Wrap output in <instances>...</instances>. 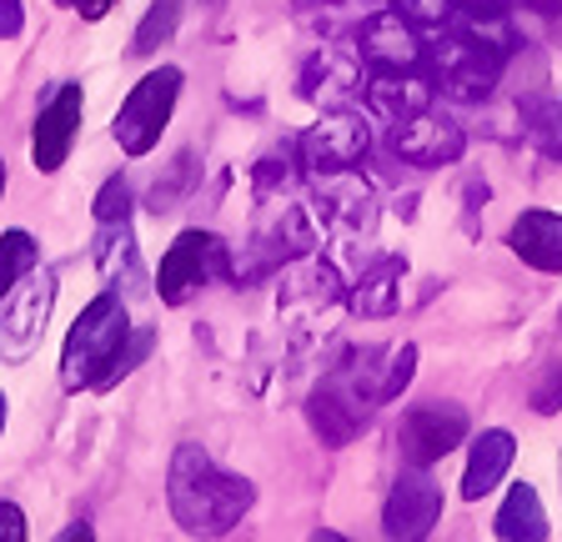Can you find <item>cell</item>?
I'll list each match as a JSON object with an SVG mask.
<instances>
[{"label":"cell","instance_id":"obj_29","mask_svg":"<svg viewBox=\"0 0 562 542\" xmlns=\"http://www.w3.org/2000/svg\"><path fill=\"white\" fill-rule=\"evenodd\" d=\"M105 216H131V187H126V177H111L101 187V196H95V222H105Z\"/></svg>","mask_w":562,"mask_h":542},{"label":"cell","instance_id":"obj_20","mask_svg":"<svg viewBox=\"0 0 562 542\" xmlns=\"http://www.w3.org/2000/svg\"><path fill=\"white\" fill-rule=\"evenodd\" d=\"M507 247L538 271H562V216L558 212H522L507 232Z\"/></svg>","mask_w":562,"mask_h":542},{"label":"cell","instance_id":"obj_26","mask_svg":"<svg viewBox=\"0 0 562 542\" xmlns=\"http://www.w3.org/2000/svg\"><path fill=\"white\" fill-rule=\"evenodd\" d=\"M412 372H417V347L402 342V347H386V377H382V402H397L407 392Z\"/></svg>","mask_w":562,"mask_h":542},{"label":"cell","instance_id":"obj_23","mask_svg":"<svg viewBox=\"0 0 562 542\" xmlns=\"http://www.w3.org/2000/svg\"><path fill=\"white\" fill-rule=\"evenodd\" d=\"M181 15H187V0H151V11L140 15L136 36H131V56H156L166 41H176Z\"/></svg>","mask_w":562,"mask_h":542},{"label":"cell","instance_id":"obj_1","mask_svg":"<svg viewBox=\"0 0 562 542\" xmlns=\"http://www.w3.org/2000/svg\"><path fill=\"white\" fill-rule=\"evenodd\" d=\"M166 497H171L176 528L187 538H226L251 512L257 487L246 483L241 472H226L201 442H181L171 458Z\"/></svg>","mask_w":562,"mask_h":542},{"label":"cell","instance_id":"obj_2","mask_svg":"<svg viewBox=\"0 0 562 542\" xmlns=\"http://www.w3.org/2000/svg\"><path fill=\"white\" fill-rule=\"evenodd\" d=\"M131 342V312L121 292H101L91 307L76 317V327L66 331L60 347V387L66 392H86L101 387L105 372L116 366L121 347Z\"/></svg>","mask_w":562,"mask_h":542},{"label":"cell","instance_id":"obj_28","mask_svg":"<svg viewBox=\"0 0 562 542\" xmlns=\"http://www.w3.org/2000/svg\"><path fill=\"white\" fill-rule=\"evenodd\" d=\"M146 352H151V331H131V342L121 347L116 366H111V372H105V382H101V387H95V392H111V387H116V382L126 377V372H131V366H136L140 357H146Z\"/></svg>","mask_w":562,"mask_h":542},{"label":"cell","instance_id":"obj_27","mask_svg":"<svg viewBox=\"0 0 562 542\" xmlns=\"http://www.w3.org/2000/svg\"><path fill=\"white\" fill-rule=\"evenodd\" d=\"M392 11H402L422 31H442V25H452L457 0H392Z\"/></svg>","mask_w":562,"mask_h":542},{"label":"cell","instance_id":"obj_24","mask_svg":"<svg viewBox=\"0 0 562 542\" xmlns=\"http://www.w3.org/2000/svg\"><path fill=\"white\" fill-rule=\"evenodd\" d=\"M522 131L552 161H562V101H522Z\"/></svg>","mask_w":562,"mask_h":542},{"label":"cell","instance_id":"obj_35","mask_svg":"<svg viewBox=\"0 0 562 542\" xmlns=\"http://www.w3.org/2000/svg\"><path fill=\"white\" fill-rule=\"evenodd\" d=\"M0 191H5V161H0Z\"/></svg>","mask_w":562,"mask_h":542},{"label":"cell","instance_id":"obj_12","mask_svg":"<svg viewBox=\"0 0 562 542\" xmlns=\"http://www.w3.org/2000/svg\"><path fill=\"white\" fill-rule=\"evenodd\" d=\"M81 111H86V95L76 81H60L56 91L46 95V106L35 116V131H31V161L35 171H60L70 156V142H76V131H81Z\"/></svg>","mask_w":562,"mask_h":542},{"label":"cell","instance_id":"obj_25","mask_svg":"<svg viewBox=\"0 0 562 542\" xmlns=\"http://www.w3.org/2000/svg\"><path fill=\"white\" fill-rule=\"evenodd\" d=\"M31 267H41V251H35L31 232H0V296L11 292Z\"/></svg>","mask_w":562,"mask_h":542},{"label":"cell","instance_id":"obj_7","mask_svg":"<svg viewBox=\"0 0 562 542\" xmlns=\"http://www.w3.org/2000/svg\"><path fill=\"white\" fill-rule=\"evenodd\" d=\"M56 307V271H25L11 286V302L0 307V362H25L46 337Z\"/></svg>","mask_w":562,"mask_h":542},{"label":"cell","instance_id":"obj_21","mask_svg":"<svg viewBox=\"0 0 562 542\" xmlns=\"http://www.w3.org/2000/svg\"><path fill=\"white\" fill-rule=\"evenodd\" d=\"M95 267L111 282V292L140 282V261H136V232H131V216H105L95 222Z\"/></svg>","mask_w":562,"mask_h":542},{"label":"cell","instance_id":"obj_34","mask_svg":"<svg viewBox=\"0 0 562 542\" xmlns=\"http://www.w3.org/2000/svg\"><path fill=\"white\" fill-rule=\"evenodd\" d=\"M0 432H5V392H0Z\"/></svg>","mask_w":562,"mask_h":542},{"label":"cell","instance_id":"obj_30","mask_svg":"<svg viewBox=\"0 0 562 542\" xmlns=\"http://www.w3.org/2000/svg\"><path fill=\"white\" fill-rule=\"evenodd\" d=\"M0 542H25V512L15 503H0Z\"/></svg>","mask_w":562,"mask_h":542},{"label":"cell","instance_id":"obj_14","mask_svg":"<svg viewBox=\"0 0 562 542\" xmlns=\"http://www.w3.org/2000/svg\"><path fill=\"white\" fill-rule=\"evenodd\" d=\"M316 206H322V222H331L337 232H351V236H367L376 226V196L357 166L347 171H322L316 177Z\"/></svg>","mask_w":562,"mask_h":542},{"label":"cell","instance_id":"obj_3","mask_svg":"<svg viewBox=\"0 0 562 542\" xmlns=\"http://www.w3.org/2000/svg\"><path fill=\"white\" fill-rule=\"evenodd\" d=\"M507 50H497L492 41L472 36L462 25H442V36H432L422 46V66L432 76V86L452 101H482L492 86L503 81Z\"/></svg>","mask_w":562,"mask_h":542},{"label":"cell","instance_id":"obj_4","mask_svg":"<svg viewBox=\"0 0 562 542\" xmlns=\"http://www.w3.org/2000/svg\"><path fill=\"white\" fill-rule=\"evenodd\" d=\"M216 276H232V251H226V241L211 232H181L161 257L156 296H161L166 307H187L191 296L206 282H216Z\"/></svg>","mask_w":562,"mask_h":542},{"label":"cell","instance_id":"obj_15","mask_svg":"<svg viewBox=\"0 0 562 542\" xmlns=\"http://www.w3.org/2000/svg\"><path fill=\"white\" fill-rule=\"evenodd\" d=\"M302 95L322 111H341V106H351V101H362L367 95L362 56H347V50H322V56H312L302 71Z\"/></svg>","mask_w":562,"mask_h":542},{"label":"cell","instance_id":"obj_18","mask_svg":"<svg viewBox=\"0 0 562 542\" xmlns=\"http://www.w3.org/2000/svg\"><path fill=\"white\" fill-rule=\"evenodd\" d=\"M517 458V442L513 432H503V427H492V432L472 437V452H468V472H462V497L468 503H477V497H487L492 487L507 477V467H513Z\"/></svg>","mask_w":562,"mask_h":542},{"label":"cell","instance_id":"obj_11","mask_svg":"<svg viewBox=\"0 0 562 542\" xmlns=\"http://www.w3.org/2000/svg\"><path fill=\"white\" fill-rule=\"evenodd\" d=\"M437 518H442V487L427 477V467H407L392 483V493H386L382 532L402 542H417L437 528Z\"/></svg>","mask_w":562,"mask_h":542},{"label":"cell","instance_id":"obj_5","mask_svg":"<svg viewBox=\"0 0 562 542\" xmlns=\"http://www.w3.org/2000/svg\"><path fill=\"white\" fill-rule=\"evenodd\" d=\"M176 95H181V71L176 66H156L151 76H140L136 91L121 101L116 111V142L126 156H146L156 142H161L166 121L176 111Z\"/></svg>","mask_w":562,"mask_h":542},{"label":"cell","instance_id":"obj_22","mask_svg":"<svg viewBox=\"0 0 562 542\" xmlns=\"http://www.w3.org/2000/svg\"><path fill=\"white\" fill-rule=\"evenodd\" d=\"M492 532H497L503 542H542V538H548V512H542V497L532 493L527 483H513V493H507L503 507H497Z\"/></svg>","mask_w":562,"mask_h":542},{"label":"cell","instance_id":"obj_33","mask_svg":"<svg viewBox=\"0 0 562 542\" xmlns=\"http://www.w3.org/2000/svg\"><path fill=\"white\" fill-rule=\"evenodd\" d=\"M60 538H66V542H76V538H91V528H86V522H76V528H66V532H60Z\"/></svg>","mask_w":562,"mask_h":542},{"label":"cell","instance_id":"obj_31","mask_svg":"<svg viewBox=\"0 0 562 542\" xmlns=\"http://www.w3.org/2000/svg\"><path fill=\"white\" fill-rule=\"evenodd\" d=\"M21 25H25V11H21V0H0V41L21 36Z\"/></svg>","mask_w":562,"mask_h":542},{"label":"cell","instance_id":"obj_17","mask_svg":"<svg viewBox=\"0 0 562 542\" xmlns=\"http://www.w3.org/2000/svg\"><path fill=\"white\" fill-rule=\"evenodd\" d=\"M432 95H437V86H432V76H422V66L417 71H372L367 76V106L386 121L417 116V111L432 106Z\"/></svg>","mask_w":562,"mask_h":542},{"label":"cell","instance_id":"obj_6","mask_svg":"<svg viewBox=\"0 0 562 542\" xmlns=\"http://www.w3.org/2000/svg\"><path fill=\"white\" fill-rule=\"evenodd\" d=\"M312 251V226L296 212L292 201H267V216L257 222L251 241H246V257L232 261L236 282H251V276H267V271H281L286 261L306 257Z\"/></svg>","mask_w":562,"mask_h":542},{"label":"cell","instance_id":"obj_36","mask_svg":"<svg viewBox=\"0 0 562 542\" xmlns=\"http://www.w3.org/2000/svg\"><path fill=\"white\" fill-rule=\"evenodd\" d=\"M60 5H76V0H60Z\"/></svg>","mask_w":562,"mask_h":542},{"label":"cell","instance_id":"obj_16","mask_svg":"<svg viewBox=\"0 0 562 542\" xmlns=\"http://www.w3.org/2000/svg\"><path fill=\"white\" fill-rule=\"evenodd\" d=\"M281 271H286V286H281V307H286V317L316 321L331 302H341V282H337V271H331V261H322V257L306 251V257L286 261Z\"/></svg>","mask_w":562,"mask_h":542},{"label":"cell","instance_id":"obj_8","mask_svg":"<svg viewBox=\"0 0 562 542\" xmlns=\"http://www.w3.org/2000/svg\"><path fill=\"white\" fill-rule=\"evenodd\" d=\"M468 407H457V402H412L397 427L402 462L407 467H432L457 442H468Z\"/></svg>","mask_w":562,"mask_h":542},{"label":"cell","instance_id":"obj_9","mask_svg":"<svg viewBox=\"0 0 562 542\" xmlns=\"http://www.w3.org/2000/svg\"><path fill=\"white\" fill-rule=\"evenodd\" d=\"M462 146H468L462 126L447 121V116H437L432 106L417 111V116H407V121H392V136H386V151L402 156L407 166H422V171L452 166L457 156H462Z\"/></svg>","mask_w":562,"mask_h":542},{"label":"cell","instance_id":"obj_32","mask_svg":"<svg viewBox=\"0 0 562 542\" xmlns=\"http://www.w3.org/2000/svg\"><path fill=\"white\" fill-rule=\"evenodd\" d=\"M111 5H116V0H76V11H81L86 21H101V15L111 11Z\"/></svg>","mask_w":562,"mask_h":542},{"label":"cell","instance_id":"obj_19","mask_svg":"<svg viewBox=\"0 0 562 542\" xmlns=\"http://www.w3.org/2000/svg\"><path fill=\"white\" fill-rule=\"evenodd\" d=\"M402 276H407V261L402 257H382L351 282L347 307L357 317H392L402 307Z\"/></svg>","mask_w":562,"mask_h":542},{"label":"cell","instance_id":"obj_13","mask_svg":"<svg viewBox=\"0 0 562 542\" xmlns=\"http://www.w3.org/2000/svg\"><path fill=\"white\" fill-rule=\"evenodd\" d=\"M422 25H412L402 11H376L357 31V56L372 71H417L422 66Z\"/></svg>","mask_w":562,"mask_h":542},{"label":"cell","instance_id":"obj_10","mask_svg":"<svg viewBox=\"0 0 562 542\" xmlns=\"http://www.w3.org/2000/svg\"><path fill=\"white\" fill-rule=\"evenodd\" d=\"M367 146H372L367 121L351 116V111L341 106V111H327V116L316 121L302 142H296V151H302L306 171H312V177H322V171H347V166H357L367 156Z\"/></svg>","mask_w":562,"mask_h":542}]
</instances>
